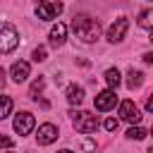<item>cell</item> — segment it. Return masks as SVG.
Segmentation results:
<instances>
[{"label": "cell", "mask_w": 153, "mask_h": 153, "mask_svg": "<svg viewBox=\"0 0 153 153\" xmlns=\"http://www.w3.org/2000/svg\"><path fill=\"white\" fill-rule=\"evenodd\" d=\"M72 31H74L76 38H81L84 43H93V41H98V36H100V24H98L96 19L86 17V14H79V17L72 19Z\"/></svg>", "instance_id": "obj_1"}, {"label": "cell", "mask_w": 153, "mask_h": 153, "mask_svg": "<svg viewBox=\"0 0 153 153\" xmlns=\"http://www.w3.org/2000/svg\"><path fill=\"white\" fill-rule=\"evenodd\" d=\"M69 115H72V124L76 127V131H81V134H93V131L98 129L96 115H91V112H86V110H72Z\"/></svg>", "instance_id": "obj_2"}, {"label": "cell", "mask_w": 153, "mask_h": 153, "mask_svg": "<svg viewBox=\"0 0 153 153\" xmlns=\"http://www.w3.org/2000/svg\"><path fill=\"white\" fill-rule=\"evenodd\" d=\"M19 45V31L12 24H0V55L12 53Z\"/></svg>", "instance_id": "obj_3"}, {"label": "cell", "mask_w": 153, "mask_h": 153, "mask_svg": "<svg viewBox=\"0 0 153 153\" xmlns=\"http://www.w3.org/2000/svg\"><path fill=\"white\" fill-rule=\"evenodd\" d=\"M12 127H14V131H17L19 136H26V134H31V131H33V127H36V120H33V115H31V112L22 110V112H17V115H14V122H12Z\"/></svg>", "instance_id": "obj_4"}, {"label": "cell", "mask_w": 153, "mask_h": 153, "mask_svg": "<svg viewBox=\"0 0 153 153\" xmlns=\"http://www.w3.org/2000/svg\"><path fill=\"white\" fill-rule=\"evenodd\" d=\"M62 10H65V5L62 2H41L38 7H36V17L38 19H43V22H50V19H57L60 14H62Z\"/></svg>", "instance_id": "obj_5"}, {"label": "cell", "mask_w": 153, "mask_h": 153, "mask_svg": "<svg viewBox=\"0 0 153 153\" xmlns=\"http://www.w3.org/2000/svg\"><path fill=\"white\" fill-rule=\"evenodd\" d=\"M127 29H129V19H127V17H117V19L110 24V29H108L105 38H108L110 43H120V41L124 38Z\"/></svg>", "instance_id": "obj_6"}, {"label": "cell", "mask_w": 153, "mask_h": 153, "mask_svg": "<svg viewBox=\"0 0 153 153\" xmlns=\"http://www.w3.org/2000/svg\"><path fill=\"white\" fill-rule=\"evenodd\" d=\"M141 110L136 108V103L134 100H122L120 103V120H124V122H129V124H139L141 122Z\"/></svg>", "instance_id": "obj_7"}, {"label": "cell", "mask_w": 153, "mask_h": 153, "mask_svg": "<svg viewBox=\"0 0 153 153\" xmlns=\"http://www.w3.org/2000/svg\"><path fill=\"white\" fill-rule=\"evenodd\" d=\"M115 103H117V96H115V91H112V88H105V91H100V93L96 96V100H93L96 110H100V112H108V110H112V108H115Z\"/></svg>", "instance_id": "obj_8"}, {"label": "cell", "mask_w": 153, "mask_h": 153, "mask_svg": "<svg viewBox=\"0 0 153 153\" xmlns=\"http://www.w3.org/2000/svg\"><path fill=\"white\" fill-rule=\"evenodd\" d=\"M57 139V127L55 124H50V122H45V124H41L38 127V134H36V141L41 143V146H48V143H53Z\"/></svg>", "instance_id": "obj_9"}, {"label": "cell", "mask_w": 153, "mask_h": 153, "mask_svg": "<svg viewBox=\"0 0 153 153\" xmlns=\"http://www.w3.org/2000/svg\"><path fill=\"white\" fill-rule=\"evenodd\" d=\"M29 72H31V67H29V62H24V60H19V62H14V65L10 67V76H12V81H17V84L26 81V79H29Z\"/></svg>", "instance_id": "obj_10"}, {"label": "cell", "mask_w": 153, "mask_h": 153, "mask_svg": "<svg viewBox=\"0 0 153 153\" xmlns=\"http://www.w3.org/2000/svg\"><path fill=\"white\" fill-rule=\"evenodd\" d=\"M65 41H67V26L62 22H57L50 29V45L53 48H60V45H65Z\"/></svg>", "instance_id": "obj_11"}, {"label": "cell", "mask_w": 153, "mask_h": 153, "mask_svg": "<svg viewBox=\"0 0 153 153\" xmlns=\"http://www.w3.org/2000/svg\"><path fill=\"white\" fill-rule=\"evenodd\" d=\"M81 100H84V88L76 86V84H69L67 86V103L69 105H81Z\"/></svg>", "instance_id": "obj_12"}, {"label": "cell", "mask_w": 153, "mask_h": 153, "mask_svg": "<svg viewBox=\"0 0 153 153\" xmlns=\"http://www.w3.org/2000/svg\"><path fill=\"white\" fill-rule=\"evenodd\" d=\"M141 84H143V72L131 67V69L127 72V88H131V91H134V88H139Z\"/></svg>", "instance_id": "obj_13"}, {"label": "cell", "mask_w": 153, "mask_h": 153, "mask_svg": "<svg viewBox=\"0 0 153 153\" xmlns=\"http://www.w3.org/2000/svg\"><path fill=\"white\" fill-rule=\"evenodd\" d=\"M105 81H108V86H110V88H117V86H120V81H122L120 69H117V67H110V69L105 72Z\"/></svg>", "instance_id": "obj_14"}, {"label": "cell", "mask_w": 153, "mask_h": 153, "mask_svg": "<svg viewBox=\"0 0 153 153\" xmlns=\"http://www.w3.org/2000/svg\"><path fill=\"white\" fill-rule=\"evenodd\" d=\"M139 26L146 29V31L153 29V12H151V10H143V12L139 14Z\"/></svg>", "instance_id": "obj_15"}, {"label": "cell", "mask_w": 153, "mask_h": 153, "mask_svg": "<svg viewBox=\"0 0 153 153\" xmlns=\"http://www.w3.org/2000/svg\"><path fill=\"white\" fill-rule=\"evenodd\" d=\"M43 86H45V79L43 76H38L33 84H31V88H29V98H33V100H38V96H41V91H43Z\"/></svg>", "instance_id": "obj_16"}, {"label": "cell", "mask_w": 153, "mask_h": 153, "mask_svg": "<svg viewBox=\"0 0 153 153\" xmlns=\"http://www.w3.org/2000/svg\"><path fill=\"white\" fill-rule=\"evenodd\" d=\"M12 112V98L10 96H0V120H5Z\"/></svg>", "instance_id": "obj_17"}, {"label": "cell", "mask_w": 153, "mask_h": 153, "mask_svg": "<svg viewBox=\"0 0 153 153\" xmlns=\"http://www.w3.org/2000/svg\"><path fill=\"white\" fill-rule=\"evenodd\" d=\"M146 129L143 127H129L127 129V139H136V141H141V139H146Z\"/></svg>", "instance_id": "obj_18"}, {"label": "cell", "mask_w": 153, "mask_h": 153, "mask_svg": "<svg viewBox=\"0 0 153 153\" xmlns=\"http://www.w3.org/2000/svg\"><path fill=\"white\" fill-rule=\"evenodd\" d=\"M45 55H48V53H45V48H43V45H38V48H33V53H31V57H33V62H43V60H45Z\"/></svg>", "instance_id": "obj_19"}, {"label": "cell", "mask_w": 153, "mask_h": 153, "mask_svg": "<svg viewBox=\"0 0 153 153\" xmlns=\"http://www.w3.org/2000/svg\"><path fill=\"white\" fill-rule=\"evenodd\" d=\"M117 124H120V120H117V117H108V120L103 122V127H105L108 131H115V129H117Z\"/></svg>", "instance_id": "obj_20"}, {"label": "cell", "mask_w": 153, "mask_h": 153, "mask_svg": "<svg viewBox=\"0 0 153 153\" xmlns=\"http://www.w3.org/2000/svg\"><path fill=\"white\" fill-rule=\"evenodd\" d=\"M0 148H12V139H10V136H2V134H0Z\"/></svg>", "instance_id": "obj_21"}, {"label": "cell", "mask_w": 153, "mask_h": 153, "mask_svg": "<svg viewBox=\"0 0 153 153\" xmlns=\"http://www.w3.org/2000/svg\"><path fill=\"white\" fill-rule=\"evenodd\" d=\"M81 146H84V148H86V151H93V148H96V146H93V141H91V139H86V141H84V143H81Z\"/></svg>", "instance_id": "obj_22"}, {"label": "cell", "mask_w": 153, "mask_h": 153, "mask_svg": "<svg viewBox=\"0 0 153 153\" xmlns=\"http://www.w3.org/2000/svg\"><path fill=\"white\" fill-rule=\"evenodd\" d=\"M143 62L151 65V62H153V53H146V55H143Z\"/></svg>", "instance_id": "obj_23"}, {"label": "cell", "mask_w": 153, "mask_h": 153, "mask_svg": "<svg viewBox=\"0 0 153 153\" xmlns=\"http://www.w3.org/2000/svg\"><path fill=\"white\" fill-rule=\"evenodd\" d=\"M2 86H5V69L0 67V88H2Z\"/></svg>", "instance_id": "obj_24"}, {"label": "cell", "mask_w": 153, "mask_h": 153, "mask_svg": "<svg viewBox=\"0 0 153 153\" xmlns=\"http://www.w3.org/2000/svg\"><path fill=\"white\" fill-rule=\"evenodd\" d=\"M146 110H148V112L153 110V98H148V100H146Z\"/></svg>", "instance_id": "obj_25"}, {"label": "cell", "mask_w": 153, "mask_h": 153, "mask_svg": "<svg viewBox=\"0 0 153 153\" xmlns=\"http://www.w3.org/2000/svg\"><path fill=\"white\" fill-rule=\"evenodd\" d=\"M57 153H74V151H69V148H62V151H57Z\"/></svg>", "instance_id": "obj_26"}]
</instances>
